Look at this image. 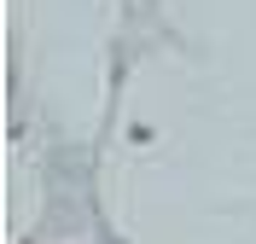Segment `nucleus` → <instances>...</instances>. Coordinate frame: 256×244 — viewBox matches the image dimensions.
<instances>
[]
</instances>
